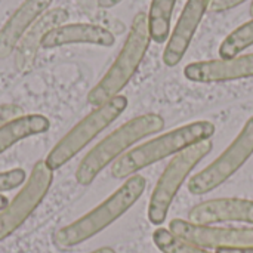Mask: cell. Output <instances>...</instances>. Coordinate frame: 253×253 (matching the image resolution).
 Here are the masks:
<instances>
[{
  "instance_id": "14",
  "label": "cell",
  "mask_w": 253,
  "mask_h": 253,
  "mask_svg": "<svg viewBox=\"0 0 253 253\" xmlns=\"http://www.w3.org/2000/svg\"><path fill=\"white\" fill-rule=\"evenodd\" d=\"M52 0H24L0 30V58H7L27 30L47 10Z\"/></svg>"
},
{
  "instance_id": "8",
  "label": "cell",
  "mask_w": 253,
  "mask_h": 253,
  "mask_svg": "<svg viewBox=\"0 0 253 253\" xmlns=\"http://www.w3.org/2000/svg\"><path fill=\"white\" fill-rule=\"evenodd\" d=\"M53 181V170L44 160L34 165L30 178L13 200L0 212V242L13 234L46 197Z\"/></svg>"
},
{
  "instance_id": "20",
  "label": "cell",
  "mask_w": 253,
  "mask_h": 253,
  "mask_svg": "<svg viewBox=\"0 0 253 253\" xmlns=\"http://www.w3.org/2000/svg\"><path fill=\"white\" fill-rule=\"evenodd\" d=\"M25 178H27L25 176V170H22L19 168L0 172V193L13 190L16 187L22 185V182L25 181Z\"/></svg>"
},
{
  "instance_id": "2",
  "label": "cell",
  "mask_w": 253,
  "mask_h": 253,
  "mask_svg": "<svg viewBox=\"0 0 253 253\" xmlns=\"http://www.w3.org/2000/svg\"><path fill=\"white\" fill-rule=\"evenodd\" d=\"M215 125L209 120H197L176 127L119 157L111 166V175L117 179L135 175L138 170L148 168L170 154H178L191 145L208 141L215 135Z\"/></svg>"
},
{
  "instance_id": "22",
  "label": "cell",
  "mask_w": 253,
  "mask_h": 253,
  "mask_svg": "<svg viewBox=\"0 0 253 253\" xmlns=\"http://www.w3.org/2000/svg\"><path fill=\"white\" fill-rule=\"evenodd\" d=\"M246 0H212L211 10H213V12H225V10L237 7L239 4H242Z\"/></svg>"
},
{
  "instance_id": "4",
  "label": "cell",
  "mask_w": 253,
  "mask_h": 253,
  "mask_svg": "<svg viewBox=\"0 0 253 253\" xmlns=\"http://www.w3.org/2000/svg\"><path fill=\"white\" fill-rule=\"evenodd\" d=\"M150 40L151 36L148 30V15L145 12H138L132 21L126 42L117 58L104 74V77L89 92L87 102L90 105L101 107L117 96L120 90H123V87L130 82L139 68L150 47Z\"/></svg>"
},
{
  "instance_id": "5",
  "label": "cell",
  "mask_w": 253,
  "mask_h": 253,
  "mask_svg": "<svg viewBox=\"0 0 253 253\" xmlns=\"http://www.w3.org/2000/svg\"><path fill=\"white\" fill-rule=\"evenodd\" d=\"M127 98L117 95L101 107H96L90 114L82 119L62 139L49 151L44 163L49 169L56 170L77 156L92 139H95L104 129H107L126 108Z\"/></svg>"
},
{
  "instance_id": "16",
  "label": "cell",
  "mask_w": 253,
  "mask_h": 253,
  "mask_svg": "<svg viewBox=\"0 0 253 253\" xmlns=\"http://www.w3.org/2000/svg\"><path fill=\"white\" fill-rule=\"evenodd\" d=\"M50 122L42 114H22L0 126V156L16 142L47 132Z\"/></svg>"
},
{
  "instance_id": "23",
  "label": "cell",
  "mask_w": 253,
  "mask_h": 253,
  "mask_svg": "<svg viewBox=\"0 0 253 253\" xmlns=\"http://www.w3.org/2000/svg\"><path fill=\"white\" fill-rule=\"evenodd\" d=\"M216 253H253V248H243V249H216Z\"/></svg>"
},
{
  "instance_id": "12",
  "label": "cell",
  "mask_w": 253,
  "mask_h": 253,
  "mask_svg": "<svg viewBox=\"0 0 253 253\" xmlns=\"http://www.w3.org/2000/svg\"><path fill=\"white\" fill-rule=\"evenodd\" d=\"M188 219L197 225L219 222H246L253 225V200L248 199H213L194 206Z\"/></svg>"
},
{
  "instance_id": "11",
  "label": "cell",
  "mask_w": 253,
  "mask_h": 253,
  "mask_svg": "<svg viewBox=\"0 0 253 253\" xmlns=\"http://www.w3.org/2000/svg\"><path fill=\"white\" fill-rule=\"evenodd\" d=\"M184 76L194 83H222L253 77V53L230 59H211L191 62L184 68Z\"/></svg>"
},
{
  "instance_id": "18",
  "label": "cell",
  "mask_w": 253,
  "mask_h": 253,
  "mask_svg": "<svg viewBox=\"0 0 253 253\" xmlns=\"http://www.w3.org/2000/svg\"><path fill=\"white\" fill-rule=\"evenodd\" d=\"M253 44V19L245 22L243 25L237 27L231 31L219 46V56L221 59H230L239 56L245 49Z\"/></svg>"
},
{
  "instance_id": "17",
  "label": "cell",
  "mask_w": 253,
  "mask_h": 253,
  "mask_svg": "<svg viewBox=\"0 0 253 253\" xmlns=\"http://www.w3.org/2000/svg\"><path fill=\"white\" fill-rule=\"evenodd\" d=\"M176 0H151L148 10V30L151 40L165 43L170 36V21Z\"/></svg>"
},
{
  "instance_id": "25",
  "label": "cell",
  "mask_w": 253,
  "mask_h": 253,
  "mask_svg": "<svg viewBox=\"0 0 253 253\" xmlns=\"http://www.w3.org/2000/svg\"><path fill=\"white\" fill-rule=\"evenodd\" d=\"M90 253H116V251L113 248H99V249H96V251Z\"/></svg>"
},
{
  "instance_id": "10",
  "label": "cell",
  "mask_w": 253,
  "mask_h": 253,
  "mask_svg": "<svg viewBox=\"0 0 253 253\" xmlns=\"http://www.w3.org/2000/svg\"><path fill=\"white\" fill-rule=\"evenodd\" d=\"M211 3L212 0H187L163 50V62L168 67H175L182 61Z\"/></svg>"
},
{
  "instance_id": "3",
  "label": "cell",
  "mask_w": 253,
  "mask_h": 253,
  "mask_svg": "<svg viewBox=\"0 0 253 253\" xmlns=\"http://www.w3.org/2000/svg\"><path fill=\"white\" fill-rule=\"evenodd\" d=\"M165 127V119L160 114L148 113L138 116L125 125H122L119 129H116L113 133H110L105 139L98 142L80 162L77 170H76V181L86 187L90 185L95 178L117 157H122V154L132 145H135L138 141L160 132Z\"/></svg>"
},
{
  "instance_id": "13",
  "label": "cell",
  "mask_w": 253,
  "mask_h": 253,
  "mask_svg": "<svg viewBox=\"0 0 253 253\" xmlns=\"http://www.w3.org/2000/svg\"><path fill=\"white\" fill-rule=\"evenodd\" d=\"M116 42L114 34L96 24L87 22H74V24H62L59 27L52 28L42 40L40 47L43 49H55L65 44L74 43H86L110 47Z\"/></svg>"
},
{
  "instance_id": "21",
  "label": "cell",
  "mask_w": 253,
  "mask_h": 253,
  "mask_svg": "<svg viewBox=\"0 0 253 253\" xmlns=\"http://www.w3.org/2000/svg\"><path fill=\"white\" fill-rule=\"evenodd\" d=\"M22 108L18 107V105H13V104H4V105H0V126L10 122L12 119L15 117H19L22 116Z\"/></svg>"
},
{
  "instance_id": "26",
  "label": "cell",
  "mask_w": 253,
  "mask_h": 253,
  "mask_svg": "<svg viewBox=\"0 0 253 253\" xmlns=\"http://www.w3.org/2000/svg\"><path fill=\"white\" fill-rule=\"evenodd\" d=\"M7 205H9L7 199H6L4 196H1V194H0V212H1V211H3V209L7 206Z\"/></svg>"
},
{
  "instance_id": "19",
  "label": "cell",
  "mask_w": 253,
  "mask_h": 253,
  "mask_svg": "<svg viewBox=\"0 0 253 253\" xmlns=\"http://www.w3.org/2000/svg\"><path fill=\"white\" fill-rule=\"evenodd\" d=\"M153 242L163 253H211L203 248L176 237L173 233H170V230L166 228H157L153 233Z\"/></svg>"
},
{
  "instance_id": "24",
  "label": "cell",
  "mask_w": 253,
  "mask_h": 253,
  "mask_svg": "<svg viewBox=\"0 0 253 253\" xmlns=\"http://www.w3.org/2000/svg\"><path fill=\"white\" fill-rule=\"evenodd\" d=\"M122 0H98V6L99 7H104V9H110V7H114L120 3Z\"/></svg>"
},
{
  "instance_id": "27",
  "label": "cell",
  "mask_w": 253,
  "mask_h": 253,
  "mask_svg": "<svg viewBox=\"0 0 253 253\" xmlns=\"http://www.w3.org/2000/svg\"><path fill=\"white\" fill-rule=\"evenodd\" d=\"M251 15L253 16V1H252V4H251Z\"/></svg>"
},
{
  "instance_id": "9",
  "label": "cell",
  "mask_w": 253,
  "mask_h": 253,
  "mask_svg": "<svg viewBox=\"0 0 253 253\" xmlns=\"http://www.w3.org/2000/svg\"><path fill=\"white\" fill-rule=\"evenodd\" d=\"M169 230L176 237L203 249L253 248V228H221L173 219Z\"/></svg>"
},
{
  "instance_id": "7",
  "label": "cell",
  "mask_w": 253,
  "mask_h": 253,
  "mask_svg": "<svg viewBox=\"0 0 253 253\" xmlns=\"http://www.w3.org/2000/svg\"><path fill=\"white\" fill-rule=\"evenodd\" d=\"M253 154V117H251L230 147L213 160L206 169L196 173L188 181V191L203 196L213 191L230 179Z\"/></svg>"
},
{
  "instance_id": "6",
  "label": "cell",
  "mask_w": 253,
  "mask_h": 253,
  "mask_svg": "<svg viewBox=\"0 0 253 253\" xmlns=\"http://www.w3.org/2000/svg\"><path fill=\"white\" fill-rule=\"evenodd\" d=\"M212 148L213 144L208 139L175 154V157L170 160V163L166 166L165 172L159 178L150 199L148 221L153 225H162L166 221L169 209L181 185L191 173V170L212 151Z\"/></svg>"
},
{
  "instance_id": "1",
  "label": "cell",
  "mask_w": 253,
  "mask_h": 253,
  "mask_svg": "<svg viewBox=\"0 0 253 253\" xmlns=\"http://www.w3.org/2000/svg\"><path fill=\"white\" fill-rule=\"evenodd\" d=\"M145 188L147 181L144 176H130L119 190H116L95 209L58 230L55 233V245L62 249H70L95 237L123 216L141 199Z\"/></svg>"
},
{
  "instance_id": "15",
  "label": "cell",
  "mask_w": 253,
  "mask_h": 253,
  "mask_svg": "<svg viewBox=\"0 0 253 253\" xmlns=\"http://www.w3.org/2000/svg\"><path fill=\"white\" fill-rule=\"evenodd\" d=\"M68 19V12L64 7H55L46 10L24 34L19 40L15 52V65L19 71L33 64L43 37L55 27L62 25Z\"/></svg>"
}]
</instances>
